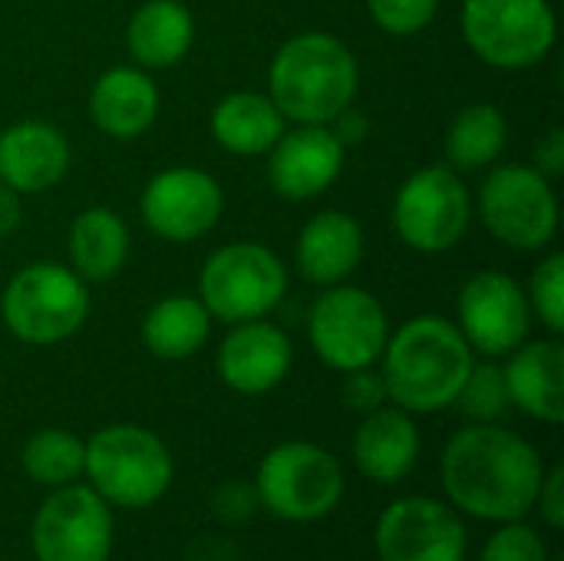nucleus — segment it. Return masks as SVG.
<instances>
[{"label":"nucleus","mask_w":564,"mask_h":561,"mask_svg":"<svg viewBox=\"0 0 564 561\" xmlns=\"http://www.w3.org/2000/svg\"><path fill=\"white\" fill-rule=\"evenodd\" d=\"M440 476L459 513L502 526L535 509L545 466L519 433L499 423H473L446 443Z\"/></svg>","instance_id":"nucleus-1"},{"label":"nucleus","mask_w":564,"mask_h":561,"mask_svg":"<svg viewBox=\"0 0 564 561\" xmlns=\"http://www.w3.org/2000/svg\"><path fill=\"white\" fill-rule=\"evenodd\" d=\"M387 400L406 413H440L456 403L473 360L459 327L440 314H420L387 337L380 354Z\"/></svg>","instance_id":"nucleus-2"},{"label":"nucleus","mask_w":564,"mask_h":561,"mask_svg":"<svg viewBox=\"0 0 564 561\" xmlns=\"http://www.w3.org/2000/svg\"><path fill=\"white\" fill-rule=\"evenodd\" d=\"M360 89L354 50L330 33H297L268 66V96L288 122L330 126Z\"/></svg>","instance_id":"nucleus-3"},{"label":"nucleus","mask_w":564,"mask_h":561,"mask_svg":"<svg viewBox=\"0 0 564 561\" xmlns=\"http://www.w3.org/2000/svg\"><path fill=\"white\" fill-rule=\"evenodd\" d=\"M83 473L109 506L149 509L169 493L175 466L169 446L152 430L112 423L89 436Z\"/></svg>","instance_id":"nucleus-4"},{"label":"nucleus","mask_w":564,"mask_h":561,"mask_svg":"<svg viewBox=\"0 0 564 561\" xmlns=\"http://www.w3.org/2000/svg\"><path fill=\"white\" fill-rule=\"evenodd\" d=\"M89 317L86 281L56 261H33L20 268L0 294L3 327L30 347H53L69 341Z\"/></svg>","instance_id":"nucleus-5"},{"label":"nucleus","mask_w":564,"mask_h":561,"mask_svg":"<svg viewBox=\"0 0 564 561\" xmlns=\"http://www.w3.org/2000/svg\"><path fill=\"white\" fill-rule=\"evenodd\" d=\"M344 466L324 446L291 440L274 446L254 476L258 506L281 522L327 519L344 499Z\"/></svg>","instance_id":"nucleus-6"},{"label":"nucleus","mask_w":564,"mask_h":561,"mask_svg":"<svg viewBox=\"0 0 564 561\" xmlns=\"http://www.w3.org/2000/svg\"><path fill=\"white\" fill-rule=\"evenodd\" d=\"M198 294L215 321H258L268 317L288 294V268L268 245L231 241L205 258Z\"/></svg>","instance_id":"nucleus-7"},{"label":"nucleus","mask_w":564,"mask_h":561,"mask_svg":"<svg viewBox=\"0 0 564 561\" xmlns=\"http://www.w3.org/2000/svg\"><path fill=\"white\" fill-rule=\"evenodd\" d=\"M479 218L499 245L542 251L558 231V195L535 165H492L479 188Z\"/></svg>","instance_id":"nucleus-8"},{"label":"nucleus","mask_w":564,"mask_h":561,"mask_svg":"<svg viewBox=\"0 0 564 561\" xmlns=\"http://www.w3.org/2000/svg\"><path fill=\"white\" fill-rule=\"evenodd\" d=\"M463 36L482 63L529 69L552 53L558 20L549 0H463Z\"/></svg>","instance_id":"nucleus-9"},{"label":"nucleus","mask_w":564,"mask_h":561,"mask_svg":"<svg viewBox=\"0 0 564 561\" xmlns=\"http://www.w3.org/2000/svg\"><path fill=\"white\" fill-rule=\"evenodd\" d=\"M307 337L321 364L337 374L373 367L387 347L390 321L383 304L354 284H330L311 308Z\"/></svg>","instance_id":"nucleus-10"},{"label":"nucleus","mask_w":564,"mask_h":561,"mask_svg":"<svg viewBox=\"0 0 564 561\" xmlns=\"http://www.w3.org/2000/svg\"><path fill=\"white\" fill-rule=\"evenodd\" d=\"M473 202L456 169H416L393 195V228L400 241L420 255H443L456 248L469 228Z\"/></svg>","instance_id":"nucleus-11"},{"label":"nucleus","mask_w":564,"mask_h":561,"mask_svg":"<svg viewBox=\"0 0 564 561\" xmlns=\"http://www.w3.org/2000/svg\"><path fill=\"white\" fill-rule=\"evenodd\" d=\"M112 513L93 486H56L36 509L30 542L36 561H109Z\"/></svg>","instance_id":"nucleus-12"},{"label":"nucleus","mask_w":564,"mask_h":561,"mask_svg":"<svg viewBox=\"0 0 564 561\" xmlns=\"http://www.w3.org/2000/svg\"><path fill=\"white\" fill-rule=\"evenodd\" d=\"M459 334L482 357H506L529 341L532 308L525 288L506 271L473 274L456 301Z\"/></svg>","instance_id":"nucleus-13"},{"label":"nucleus","mask_w":564,"mask_h":561,"mask_svg":"<svg viewBox=\"0 0 564 561\" xmlns=\"http://www.w3.org/2000/svg\"><path fill=\"white\" fill-rule=\"evenodd\" d=\"M373 546L380 561H463L466 526L446 503L406 496L383 509Z\"/></svg>","instance_id":"nucleus-14"},{"label":"nucleus","mask_w":564,"mask_h":561,"mask_svg":"<svg viewBox=\"0 0 564 561\" xmlns=\"http://www.w3.org/2000/svg\"><path fill=\"white\" fill-rule=\"evenodd\" d=\"M139 208L152 235L175 245H188L218 225L225 195L215 175H208L205 169L175 165L149 179Z\"/></svg>","instance_id":"nucleus-15"},{"label":"nucleus","mask_w":564,"mask_h":561,"mask_svg":"<svg viewBox=\"0 0 564 561\" xmlns=\"http://www.w3.org/2000/svg\"><path fill=\"white\" fill-rule=\"evenodd\" d=\"M347 145L330 126H294L268 152V182L288 202L324 195L344 172Z\"/></svg>","instance_id":"nucleus-16"},{"label":"nucleus","mask_w":564,"mask_h":561,"mask_svg":"<svg viewBox=\"0 0 564 561\" xmlns=\"http://www.w3.org/2000/svg\"><path fill=\"white\" fill-rule=\"evenodd\" d=\"M291 364H294L291 337L264 317L231 324L215 357L221 384L241 397L271 393L288 377Z\"/></svg>","instance_id":"nucleus-17"},{"label":"nucleus","mask_w":564,"mask_h":561,"mask_svg":"<svg viewBox=\"0 0 564 561\" xmlns=\"http://www.w3.org/2000/svg\"><path fill=\"white\" fill-rule=\"evenodd\" d=\"M66 136L43 119H23L0 132V182L17 195H40L69 172Z\"/></svg>","instance_id":"nucleus-18"},{"label":"nucleus","mask_w":564,"mask_h":561,"mask_svg":"<svg viewBox=\"0 0 564 561\" xmlns=\"http://www.w3.org/2000/svg\"><path fill=\"white\" fill-rule=\"evenodd\" d=\"M502 367L509 403L525 417L542 420L549 427L564 423V347L549 341H522Z\"/></svg>","instance_id":"nucleus-19"},{"label":"nucleus","mask_w":564,"mask_h":561,"mask_svg":"<svg viewBox=\"0 0 564 561\" xmlns=\"http://www.w3.org/2000/svg\"><path fill=\"white\" fill-rule=\"evenodd\" d=\"M159 116V86L142 66H112L89 89L93 126L119 142L139 139Z\"/></svg>","instance_id":"nucleus-20"},{"label":"nucleus","mask_w":564,"mask_h":561,"mask_svg":"<svg viewBox=\"0 0 564 561\" xmlns=\"http://www.w3.org/2000/svg\"><path fill=\"white\" fill-rule=\"evenodd\" d=\"M420 460V430L400 407H377L364 413L354 433V463L360 476L380 486L403 483Z\"/></svg>","instance_id":"nucleus-21"},{"label":"nucleus","mask_w":564,"mask_h":561,"mask_svg":"<svg viewBox=\"0 0 564 561\" xmlns=\"http://www.w3.org/2000/svg\"><path fill=\"white\" fill-rule=\"evenodd\" d=\"M297 268L311 284L330 288L347 281L364 261V228L340 208L317 212L297 235Z\"/></svg>","instance_id":"nucleus-22"},{"label":"nucleus","mask_w":564,"mask_h":561,"mask_svg":"<svg viewBox=\"0 0 564 561\" xmlns=\"http://www.w3.org/2000/svg\"><path fill=\"white\" fill-rule=\"evenodd\" d=\"M195 43V17L182 0H145L126 26V46L135 66L169 69L188 56Z\"/></svg>","instance_id":"nucleus-23"},{"label":"nucleus","mask_w":564,"mask_h":561,"mask_svg":"<svg viewBox=\"0 0 564 561\" xmlns=\"http://www.w3.org/2000/svg\"><path fill=\"white\" fill-rule=\"evenodd\" d=\"M212 139L231 155H268L284 136L288 119L268 93L238 89L215 103L208 119Z\"/></svg>","instance_id":"nucleus-24"},{"label":"nucleus","mask_w":564,"mask_h":561,"mask_svg":"<svg viewBox=\"0 0 564 561\" xmlns=\"http://www.w3.org/2000/svg\"><path fill=\"white\" fill-rule=\"evenodd\" d=\"M129 258V228L106 208L89 205L69 225V265L83 281H109L126 268Z\"/></svg>","instance_id":"nucleus-25"},{"label":"nucleus","mask_w":564,"mask_h":561,"mask_svg":"<svg viewBox=\"0 0 564 561\" xmlns=\"http://www.w3.org/2000/svg\"><path fill=\"white\" fill-rule=\"evenodd\" d=\"M212 314L192 294H169L155 301L142 321V341L159 360H185L212 337Z\"/></svg>","instance_id":"nucleus-26"},{"label":"nucleus","mask_w":564,"mask_h":561,"mask_svg":"<svg viewBox=\"0 0 564 561\" xmlns=\"http://www.w3.org/2000/svg\"><path fill=\"white\" fill-rule=\"evenodd\" d=\"M509 145V119L496 103H469L446 129V162L456 172L492 169Z\"/></svg>","instance_id":"nucleus-27"},{"label":"nucleus","mask_w":564,"mask_h":561,"mask_svg":"<svg viewBox=\"0 0 564 561\" xmlns=\"http://www.w3.org/2000/svg\"><path fill=\"white\" fill-rule=\"evenodd\" d=\"M86 440L69 430H40L23 446V473L40 486H69L83 476Z\"/></svg>","instance_id":"nucleus-28"},{"label":"nucleus","mask_w":564,"mask_h":561,"mask_svg":"<svg viewBox=\"0 0 564 561\" xmlns=\"http://www.w3.org/2000/svg\"><path fill=\"white\" fill-rule=\"evenodd\" d=\"M459 413L469 423H496L512 403H509V387H506V374L499 364L486 360V364H473L469 377L456 397Z\"/></svg>","instance_id":"nucleus-29"},{"label":"nucleus","mask_w":564,"mask_h":561,"mask_svg":"<svg viewBox=\"0 0 564 561\" xmlns=\"http://www.w3.org/2000/svg\"><path fill=\"white\" fill-rule=\"evenodd\" d=\"M532 317H539L552 334L564 331V255H549L532 271V281L525 288Z\"/></svg>","instance_id":"nucleus-30"},{"label":"nucleus","mask_w":564,"mask_h":561,"mask_svg":"<svg viewBox=\"0 0 564 561\" xmlns=\"http://www.w3.org/2000/svg\"><path fill=\"white\" fill-rule=\"evenodd\" d=\"M370 20L390 36H413L433 23L440 0H367Z\"/></svg>","instance_id":"nucleus-31"},{"label":"nucleus","mask_w":564,"mask_h":561,"mask_svg":"<svg viewBox=\"0 0 564 561\" xmlns=\"http://www.w3.org/2000/svg\"><path fill=\"white\" fill-rule=\"evenodd\" d=\"M482 561H549V549L545 539L519 519L502 522L492 532V539L482 549Z\"/></svg>","instance_id":"nucleus-32"},{"label":"nucleus","mask_w":564,"mask_h":561,"mask_svg":"<svg viewBox=\"0 0 564 561\" xmlns=\"http://www.w3.org/2000/svg\"><path fill=\"white\" fill-rule=\"evenodd\" d=\"M340 400L354 413H373L377 407L387 403V384H383V377L373 367L350 370V374H344Z\"/></svg>","instance_id":"nucleus-33"},{"label":"nucleus","mask_w":564,"mask_h":561,"mask_svg":"<svg viewBox=\"0 0 564 561\" xmlns=\"http://www.w3.org/2000/svg\"><path fill=\"white\" fill-rule=\"evenodd\" d=\"M212 509H215V516H218L221 522H245V519H251L254 509H258V493H254V486L231 479V483H225V486L215 489Z\"/></svg>","instance_id":"nucleus-34"},{"label":"nucleus","mask_w":564,"mask_h":561,"mask_svg":"<svg viewBox=\"0 0 564 561\" xmlns=\"http://www.w3.org/2000/svg\"><path fill=\"white\" fill-rule=\"evenodd\" d=\"M542 519L552 526V529H564V470L555 466L542 476V486H539V499H535Z\"/></svg>","instance_id":"nucleus-35"},{"label":"nucleus","mask_w":564,"mask_h":561,"mask_svg":"<svg viewBox=\"0 0 564 561\" xmlns=\"http://www.w3.org/2000/svg\"><path fill=\"white\" fill-rule=\"evenodd\" d=\"M532 165L549 179L555 182L564 172V132L558 126H552L545 136H539L535 149H532Z\"/></svg>","instance_id":"nucleus-36"},{"label":"nucleus","mask_w":564,"mask_h":561,"mask_svg":"<svg viewBox=\"0 0 564 561\" xmlns=\"http://www.w3.org/2000/svg\"><path fill=\"white\" fill-rule=\"evenodd\" d=\"M330 129H334V136H337L344 145H350V142H360V139L367 136V119H364L354 106H347V109L330 122Z\"/></svg>","instance_id":"nucleus-37"},{"label":"nucleus","mask_w":564,"mask_h":561,"mask_svg":"<svg viewBox=\"0 0 564 561\" xmlns=\"http://www.w3.org/2000/svg\"><path fill=\"white\" fill-rule=\"evenodd\" d=\"M20 218H23V205H20V195L0 182V238L17 231L20 228Z\"/></svg>","instance_id":"nucleus-38"},{"label":"nucleus","mask_w":564,"mask_h":561,"mask_svg":"<svg viewBox=\"0 0 564 561\" xmlns=\"http://www.w3.org/2000/svg\"><path fill=\"white\" fill-rule=\"evenodd\" d=\"M549 561H564V559H562V555H555V559H549Z\"/></svg>","instance_id":"nucleus-39"}]
</instances>
